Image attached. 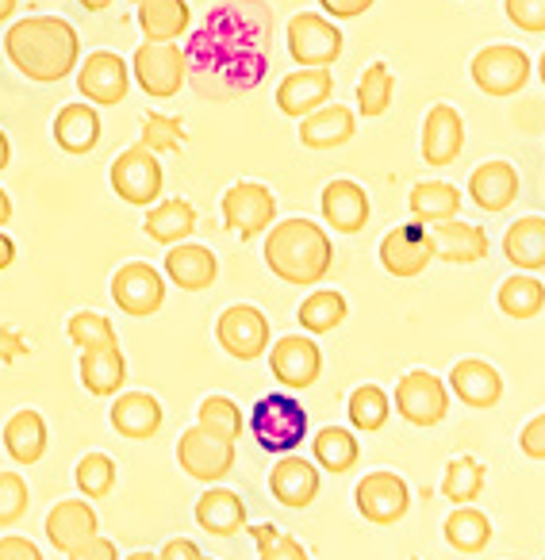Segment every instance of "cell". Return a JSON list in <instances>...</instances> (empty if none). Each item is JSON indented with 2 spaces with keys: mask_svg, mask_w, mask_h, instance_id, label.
<instances>
[{
  "mask_svg": "<svg viewBox=\"0 0 545 560\" xmlns=\"http://www.w3.org/2000/svg\"><path fill=\"white\" fill-rule=\"evenodd\" d=\"M503 12L519 32H545V0H503Z\"/></svg>",
  "mask_w": 545,
  "mask_h": 560,
  "instance_id": "obj_49",
  "label": "cell"
},
{
  "mask_svg": "<svg viewBox=\"0 0 545 560\" xmlns=\"http://www.w3.org/2000/svg\"><path fill=\"white\" fill-rule=\"evenodd\" d=\"M78 89L93 108H112V104H124V96L131 93V70L112 50H93L78 66Z\"/></svg>",
  "mask_w": 545,
  "mask_h": 560,
  "instance_id": "obj_14",
  "label": "cell"
},
{
  "mask_svg": "<svg viewBox=\"0 0 545 560\" xmlns=\"http://www.w3.org/2000/svg\"><path fill=\"white\" fill-rule=\"evenodd\" d=\"M0 560H43V552H39V545L27 541V537L9 534V537H0Z\"/></svg>",
  "mask_w": 545,
  "mask_h": 560,
  "instance_id": "obj_51",
  "label": "cell"
},
{
  "mask_svg": "<svg viewBox=\"0 0 545 560\" xmlns=\"http://www.w3.org/2000/svg\"><path fill=\"white\" fill-rule=\"evenodd\" d=\"M445 534V545L457 552H480L484 545L491 541V522L484 511H476V506H457V511L445 518L442 526Z\"/></svg>",
  "mask_w": 545,
  "mask_h": 560,
  "instance_id": "obj_39",
  "label": "cell"
},
{
  "mask_svg": "<svg viewBox=\"0 0 545 560\" xmlns=\"http://www.w3.org/2000/svg\"><path fill=\"white\" fill-rule=\"evenodd\" d=\"M139 27L150 43H177L193 24L188 0H139Z\"/></svg>",
  "mask_w": 545,
  "mask_h": 560,
  "instance_id": "obj_32",
  "label": "cell"
},
{
  "mask_svg": "<svg viewBox=\"0 0 545 560\" xmlns=\"http://www.w3.org/2000/svg\"><path fill=\"white\" fill-rule=\"evenodd\" d=\"M468 196L480 211H503L519 200V170L511 162H484L468 177Z\"/></svg>",
  "mask_w": 545,
  "mask_h": 560,
  "instance_id": "obj_27",
  "label": "cell"
},
{
  "mask_svg": "<svg viewBox=\"0 0 545 560\" xmlns=\"http://www.w3.org/2000/svg\"><path fill=\"white\" fill-rule=\"evenodd\" d=\"M265 265L272 277H281L285 284H300L312 289L335 265V242L312 219H281L265 234Z\"/></svg>",
  "mask_w": 545,
  "mask_h": 560,
  "instance_id": "obj_2",
  "label": "cell"
},
{
  "mask_svg": "<svg viewBox=\"0 0 545 560\" xmlns=\"http://www.w3.org/2000/svg\"><path fill=\"white\" fill-rule=\"evenodd\" d=\"M484 483H488V468L480 465L476 457H453L450 465H445V476H442V495L450 499V503H476L484 491Z\"/></svg>",
  "mask_w": 545,
  "mask_h": 560,
  "instance_id": "obj_40",
  "label": "cell"
},
{
  "mask_svg": "<svg viewBox=\"0 0 545 560\" xmlns=\"http://www.w3.org/2000/svg\"><path fill=\"white\" fill-rule=\"evenodd\" d=\"M135 4H139V0H135Z\"/></svg>",
  "mask_w": 545,
  "mask_h": 560,
  "instance_id": "obj_63",
  "label": "cell"
},
{
  "mask_svg": "<svg viewBox=\"0 0 545 560\" xmlns=\"http://www.w3.org/2000/svg\"><path fill=\"white\" fill-rule=\"evenodd\" d=\"M323 12H327L331 20H358L366 16L369 9H373L376 0H320Z\"/></svg>",
  "mask_w": 545,
  "mask_h": 560,
  "instance_id": "obj_53",
  "label": "cell"
},
{
  "mask_svg": "<svg viewBox=\"0 0 545 560\" xmlns=\"http://www.w3.org/2000/svg\"><path fill=\"white\" fill-rule=\"evenodd\" d=\"M430 242H434V257L450 265H476L488 257V231L476 223H461V219H445V223L430 226Z\"/></svg>",
  "mask_w": 545,
  "mask_h": 560,
  "instance_id": "obj_24",
  "label": "cell"
},
{
  "mask_svg": "<svg viewBox=\"0 0 545 560\" xmlns=\"http://www.w3.org/2000/svg\"><path fill=\"white\" fill-rule=\"evenodd\" d=\"M108 180H112V192H116L124 203H135V208H154V203L162 200L165 173H162V162H158L154 150L127 147L124 154L112 162Z\"/></svg>",
  "mask_w": 545,
  "mask_h": 560,
  "instance_id": "obj_5",
  "label": "cell"
},
{
  "mask_svg": "<svg viewBox=\"0 0 545 560\" xmlns=\"http://www.w3.org/2000/svg\"><path fill=\"white\" fill-rule=\"evenodd\" d=\"M78 376L85 384L89 396H119V388L127 384V358L119 346H104V350H85L81 353Z\"/></svg>",
  "mask_w": 545,
  "mask_h": 560,
  "instance_id": "obj_29",
  "label": "cell"
},
{
  "mask_svg": "<svg viewBox=\"0 0 545 560\" xmlns=\"http://www.w3.org/2000/svg\"><path fill=\"white\" fill-rule=\"evenodd\" d=\"M503 254H507V261L522 272L545 269V219L542 215L514 219L503 234Z\"/></svg>",
  "mask_w": 545,
  "mask_h": 560,
  "instance_id": "obj_33",
  "label": "cell"
},
{
  "mask_svg": "<svg viewBox=\"0 0 545 560\" xmlns=\"http://www.w3.org/2000/svg\"><path fill=\"white\" fill-rule=\"evenodd\" d=\"M519 450L526 453L530 460H545V411L534 415V419H530L526 427H522Z\"/></svg>",
  "mask_w": 545,
  "mask_h": 560,
  "instance_id": "obj_50",
  "label": "cell"
},
{
  "mask_svg": "<svg viewBox=\"0 0 545 560\" xmlns=\"http://www.w3.org/2000/svg\"><path fill=\"white\" fill-rule=\"evenodd\" d=\"M16 9H20V0H0V24L16 16Z\"/></svg>",
  "mask_w": 545,
  "mask_h": 560,
  "instance_id": "obj_58",
  "label": "cell"
},
{
  "mask_svg": "<svg viewBox=\"0 0 545 560\" xmlns=\"http://www.w3.org/2000/svg\"><path fill=\"white\" fill-rule=\"evenodd\" d=\"M116 460L108 457V453H85V457L78 460V468H73V480H78V491L93 503V499H104L112 495V488H116Z\"/></svg>",
  "mask_w": 545,
  "mask_h": 560,
  "instance_id": "obj_43",
  "label": "cell"
},
{
  "mask_svg": "<svg viewBox=\"0 0 545 560\" xmlns=\"http://www.w3.org/2000/svg\"><path fill=\"white\" fill-rule=\"evenodd\" d=\"M219 208H223L227 231L242 234V238H257V234L269 231L272 219H277V196H272V188H265L262 180H239V185H231L223 192Z\"/></svg>",
  "mask_w": 545,
  "mask_h": 560,
  "instance_id": "obj_9",
  "label": "cell"
},
{
  "mask_svg": "<svg viewBox=\"0 0 545 560\" xmlns=\"http://www.w3.org/2000/svg\"><path fill=\"white\" fill-rule=\"evenodd\" d=\"M47 541L55 545L58 552L70 557L78 545H85L89 537L101 534V518H96L93 503L89 499H62V503L50 506L47 514Z\"/></svg>",
  "mask_w": 545,
  "mask_h": 560,
  "instance_id": "obj_19",
  "label": "cell"
},
{
  "mask_svg": "<svg viewBox=\"0 0 545 560\" xmlns=\"http://www.w3.org/2000/svg\"><path fill=\"white\" fill-rule=\"evenodd\" d=\"M177 465L185 468L193 480L200 483H219L234 468V442L211 434L204 427H188L177 438Z\"/></svg>",
  "mask_w": 545,
  "mask_h": 560,
  "instance_id": "obj_11",
  "label": "cell"
},
{
  "mask_svg": "<svg viewBox=\"0 0 545 560\" xmlns=\"http://www.w3.org/2000/svg\"><path fill=\"white\" fill-rule=\"evenodd\" d=\"M269 491L277 503L292 506V511H304L320 495V468L312 460L297 457V453H285L269 472Z\"/></svg>",
  "mask_w": 545,
  "mask_h": 560,
  "instance_id": "obj_22",
  "label": "cell"
},
{
  "mask_svg": "<svg viewBox=\"0 0 545 560\" xmlns=\"http://www.w3.org/2000/svg\"><path fill=\"white\" fill-rule=\"evenodd\" d=\"M112 300L131 319H150L165 304V277L147 261H127L112 277Z\"/></svg>",
  "mask_w": 545,
  "mask_h": 560,
  "instance_id": "obj_12",
  "label": "cell"
},
{
  "mask_svg": "<svg viewBox=\"0 0 545 560\" xmlns=\"http://www.w3.org/2000/svg\"><path fill=\"white\" fill-rule=\"evenodd\" d=\"M331 93H335V78L331 70H292L289 78H281L277 85V108L292 119H304L312 112H320L323 104H331Z\"/></svg>",
  "mask_w": 545,
  "mask_h": 560,
  "instance_id": "obj_20",
  "label": "cell"
},
{
  "mask_svg": "<svg viewBox=\"0 0 545 560\" xmlns=\"http://www.w3.org/2000/svg\"><path fill=\"white\" fill-rule=\"evenodd\" d=\"M70 560H119V549L116 541H108V537H89L85 545H78V549L70 552Z\"/></svg>",
  "mask_w": 545,
  "mask_h": 560,
  "instance_id": "obj_52",
  "label": "cell"
},
{
  "mask_svg": "<svg viewBox=\"0 0 545 560\" xmlns=\"http://www.w3.org/2000/svg\"><path fill=\"white\" fill-rule=\"evenodd\" d=\"M537 78H542V85H545V50H542V62H537Z\"/></svg>",
  "mask_w": 545,
  "mask_h": 560,
  "instance_id": "obj_61",
  "label": "cell"
},
{
  "mask_svg": "<svg viewBox=\"0 0 545 560\" xmlns=\"http://www.w3.org/2000/svg\"><path fill=\"white\" fill-rule=\"evenodd\" d=\"M323 223L338 234H358L369 223V192L350 177H335L320 196Z\"/></svg>",
  "mask_w": 545,
  "mask_h": 560,
  "instance_id": "obj_18",
  "label": "cell"
},
{
  "mask_svg": "<svg viewBox=\"0 0 545 560\" xmlns=\"http://www.w3.org/2000/svg\"><path fill=\"white\" fill-rule=\"evenodd\" d=\"M185 127H181L177 116H162V112H150L147 119H142V139L139 147L154 150V154H162V150H181L185 147Z\"/></svg>",
  "mask_w": 545,
  "mask_h": 560,
  "instance_id": "obj_47",
  "label": "cell"
},
{
  "mask_svg": "<svg viewBox=\"0 0 545 560\" xmlns=\"http://www.w3.org/2000/svg\"><path fill=\"white\" fill-rule=\"evenodd\" d=\"M312 457L320 468H327V472L338 476V472H350V468L358 465L361 445L346 427H323L320 434L312 438Z\"/></svg>",
  "mask_w": 545,
  "mask_h": 560,
  "instance_id": "obj_38",
  "label": "cell"
},
{
  "mask_svg": "<svg viewBox=\"0 0 545 560\" xmlns=\"http://www.w3.org/2000/svg\"><path fill=\"white\" fill-rule=\"evenodd\" d=\"M12 261H16V242L0 231V269H9Z\"/></svg>",
  "mask_w": 545,
  "mask_h": 560,
  "instance_id": "obj_55",
  "label": "cell"
},
{
  "mask_svg": "<svg viewBox=\"0 0 545 560\" xmlns=\"http://www.w3.org/2000/svg\"><path fill=\"white\" fill-rule=\"evenodd\" d=\"M127 560H158V552H131Z\"/></svg>",
  "mask_w": 545,
  "mask_h": 560,
  "instance_id": "obj_60",
  "label": "cell"
},
{
  "mask_svg": "<svg viewBox=\"0 0 545 560\" xmlns=\"http://www.w3.org/2000/svg\"><path fill=\"white\" fill-rule=\"evenodd\" d=\"M200 545L188 541V537H173V541L162 545V552H158V560H200Z\"/></svg>",
  "mask_w": 545,
  "mask_h": 560,
  "instance_id": "obj_54",
  "label": "cell"
},
{
  "mask_svg": "<svg viewBox=\"0 0 545 560\" xmlns=\"http://www.w3.org/2000/svg\"><path fill=\"white\" fill-rule=\"evenodd\" d=\"M200 560H211V557H200Z\"/></svg>",
  "mask_w": 545,
  "mask_h": 560,
  "instance_id": "obj_62",
  "label": "cell"
},
{
  "mask_svg": "<svg viewBox=\"0 0 545 560\" xmlns=\"http://www.w3.org/2000/svg\"><path fill=\"white\" fill-rule=\"evenodd\" d=\"M9 219H12V196L0 188V226L9 223Z\"/></svg>",
  "mask_w": 545,
  "mask_h": 560,
  "instance_id": "obj_57",
  "label": "cell"
},
{
  "mask_svg": "<svg viewBox=\"0 0 545 560\" xmlns=\"http://www.w3.org/2000/svg\"><path fill=\"white\" fill-rule=\"evenodd\" d=\"M396 101V78L384 62H373L361 70V81H358V108L366 119H376L392 108Z\"/></svg>",
  "mask_w": 545,
  "mask_h": 560,
  "instance_id": "obj_42",
  "label": "cell"
},
{
  "mask_svg": "<svg viewBox=\"0 0 545 560\" xmlns=\"http://www.w3.org/2000/svg\"><path fill=\"white\" fill-rule=\"evenodd\" d=\"M162 404L150 392H119L116 404L108 411V422L119 438H131V442H150V438L162 430Z\"/></svg>",
  "mask_w": 545,
  "mask_h": 560,
  "instance_id": "obj_23",
  "label": "cell"
},
{
  "mask_svg": "<svg viewBox=\"0 0 545 560\" xmlns=\"http://www.w3.org/2000/svg\"><path fill=\"white\" fill-rule=\"evenodd\" d=\"M4 450L16 465H39L47 453V419L35 407L16 411L4 422Z\"/></svg>",
  "mask_w": 545,
  "mask_h": 560,
  "instance_id": "obj_31",
  "label": "cell"
},
{
  "mask_svg": "<svg viewBox=\"0 0 545 560\" xmlns=\"http://www.w3.org/2000/svg\"><path fill=\"white\" fill-rule=\"evenodd\" d=\"M9 162H12V142H9V135L0 131V173L9 170Z\"/></svg>",
  "mask_w": 545,
  "mask_h": 560,
  "instance_id": "obj_56",
  "label": "cell"
},
{
  "mask_svg": "<svg viewBox=\"0 0 545 560\" xmlns=\"http://www.w3.org/2000/svg\"><path fill=\"white\" fill-rule=\"evenodd\" d=\"M50 131H55V142L66 154H89V150H96V142H101V112L89 101L66 104L55 116Z\"/></svg>",
  "mask_w": 545,
  "mask_h": 560,
  "instance_id": "obj_30",
  "label": "cell"
},
{
  "mask_svg": "<svg viewBox=\"0 0 545 560\" xmlns=\"http://www.w3.org/2000/svg\"><path fill=\"white\" fill-rule=\"evenodd\" d=\"M430 261H434V242H430V231L422 223L392 226L381 238V265L392 277L411 280V277H419Z\"/></svg>",
  "mask_w": 545,
  "mask_h": 560,
  "instance_id": "obj_16",
  "label": "cell"
},
{
  "mask_svg": "<svg viewBox=\"0 0 545 560\" xmlns=\"http://www.w3.org/2000/svg\"><path fill=\"white\" fill-rule=\"evenodd\" d=\"M496 304L507 319H534L545 307V284L534 272H514V277H507L503 284H499Z\"/></svg>",
  "mask_w": 545,
  "mask_h": 560,
  "instance_id": "obj_36",
  "label": "cell"
},
{
  "mask_svg": "<svg viewBox=\"0 0 545 560\" xmlns=\"http://www.w3.org/2000/svg\"><path fill=\"white\" fill-rule=\"evenodd\" d=\"M407 208H411L415 223L434 226V223H445V219H457L461 192L450 180H419V185L411 188V196H407Z\"/></svg>",
  "mask_w": 545,
  "mask_h": 560,
  "instance_id": "obj_35",
  "label": "cell"
},
{
  "mask_svg": "<svg viewBox=\"0 0 545 560\" xmlns=\"http://www.w3.org/2000/svg\"><path fill=\"white\" fill-rule=\"evenodd\" d=\"M9 62L35 85H58L81 66V39L62 16H24L4 35Z\"/></svg>",
  "mask_w": 545,
  "mask_h": 560,
  "instance_id": "obj_1",
  "label": "cell"
},
{
  "mask_svg": "<svg viewBox=\"0 0 545 560\" xmlns=\"http://www.w3.org/2000/svg\"><path fill=\"white\" fill-rule=\"evenodd\" d=\"M142 231L147 238L162 242V246H177V242H188L196 231V208L188 200H158L154 208H147V219H142Z\"/></svg>",
  "mask_w": 545,
  "mask_h": 560,
  "instance_id": "obj_34",
  "label": "cell"
},
{
  "mask_svg": "<svg viewBox=\"0 0 545 560\" xmlns=\"http://www.w3.org/2000/svg\"><path fill=\"white\" fill-rule=\"evenodd\" d=\"M346 411H350L353 430H361V434H376V430H384V422H389L392 399L381 384H361V388L350 392Z\"/></svg>",
  "mask_w": 545,
  "mask_h": 560,
  "instance_id": "obj_41",
  "label": "cell"
},
{
  "mask_svg": "<svg viewBox=\"0 0 545 560\" xmlns=\"http://www.w3.org/2000/svg\"><path fill=\"white\" fill-rule=\"evenodd\" d=\"M343 27L323 12H300L289 20V55L304 70H331L343 58Z\"/></svg>",
  "mask_w": 545,
  "mask_h": 560,
  "instance_id": "obj_4",
  "label": "cell"
},
{
  "mask_svg": "<svg viewBox=\"0 0 545 560\" xmlns=\"http://www.w3.org/2000/svg\"><path fill=\"white\" fill-rule=\"evenodd\" d=\"M66 335H70V342L78 346L81 353H85V350H104V346H119L116 327H112V319H108V315H101V312L70 315V323H66Z\"/></svg>",
  "mask_w": 545,
  "mask_h": 560,
  "instance_id": "obj_44",
  "label": "cell"
},
{
  "mask_svg": "<svg viewBox=\"0 0 545 560\" xmlns=\"http://www.w3.org/2000/svg\"><path fill=\"white\" fill-rule=\"evenodd\" d=\"M108 4H112V0H81V9H85V12H104Z\"/></svg>",
  "mask_w": 545,
  "mask_h": 560,
  "instance_id": "obj_59",
  "label": "cell"
},
{
  "mask_svg": "<svg viewBox=\"0 0 545 560\" xmlns=\"http://www.w3.org/2000/svg\"><path fill=\"white\" fill-rule=\"evenodd\" d=\"M32 506V491L20 472H0V526H16Z\"/></svg>",
  "mask_w": 545,
  "mask_h": 560,
  "instance_id": "obj_48",
  "label": "cell"
},
{
  "mask_svg": "<svg viewBox=\"0 0 545 560\" xmlns=\"http://www.w3.org/2000/svg\"><path fill=\"white\" fill-rule=\"evenodd\" d=\"M250 534H254V541H257V560H312L297 537L281 534L272 522H262V526H254Z\"/></svg>",
  "mask_w": 545,
  "mask_h": 560,
  "instance_id": "obj_46",
  "label": "cell"
},
{
  "mask_svg": "<svg viewBox=\"0 0 545 560\" xmlns=\"http://www.w3.org/2000/svg\"><path fill=\"white\" fill-rule=\"evenodd\" d=\"M346 315H350V304H346L343 292H338V289H320V292H312L304 304H300L297 319H300V327H304L308 335H331V330L343 327Z\"/></svg>",
  "mask_w": 545,
  "mask_h": 560,
  "instance_id": "obj_37",
  "label": "cell"
},
{
  "mask_svg": "<svg viewBox=\"0 0 545 560\" xmlns=\"http://www.w3.org/2000/svg\"><path fill=\"white\" fill-rule=\"evenodd\" d=\"M216 338L234 361H257L269 350V319L254 304H234L216 319Z\"/></svg>",
  "mask_w": 545,
  "mask_h": 560,
  "instance_id": "obj_13",
  "label": "cell"
},
{
  "mask_svg": "<svg viewBox=\"0 0 545 560\" xmlns=\"http://www.w3.org/2000/svg\"><path fill=\"white\" fill-rule=\"evenodd\" d=\"M269 369L272 376L292 392H304L320 381L323 373V353L315 346L312 335H285L272 342L269 350Z\"/></svg>",
  "mask_w": 545,
  "mask_h": 560,
  "instance_id": "obj_15",
  "label": "cell"
},
{
  "mask_svg": "<svg viewBox=\"0 0 545 560\" xmlns=\"http://www.w3.org/2000/svg\"><path fill=\"white\" fill-rule=\"evenodd\" d=\"M353 506L366 522L373 526H396L407 511H411V488L399 472H389V468H376V472H366L353 488Z\"/></svg>",
  "mask_w": 545,
  "mask_h": 560,
  "instance_id": "obj_7",
  "label": "cell"
},
{
  "mask_svg": "<svg viewBox=\"0 0 545 560\" xmlns=\"http://www.w3.org/2000/svg\"><path fill=\"white\" fill-rule=\"evenodd\" d=\"M358 135V116L346 104H323L320 112L300 119V142L308 150H335Z\"/></svg>",
  "mask_w": 545,
  "mask_h": 560,
  "instance_id": "obj_26",
  "label": "cell"
},
{
  "mask_svg": "<svg viewBox=\"0 0 545 560\" xmlns=\"http://www.w3.org/2000/svg\"><path fill=\"white\" fill-rule=\"evenodd\" d=\"M473 73V85L488 96H514L526 89L530 81V55L511 43H496V47H484L480 55L468 66Z\"/></svg>",
  "mask_w": 545,
  "mask_h": 560,
  "instance_id": "obj_8",
  "label": "cell"
},
{
  "mask_svg": "<svg viewBox=\"0 0 545 560\" xmlns=\"http://www.w3.org/2000/svg\"><path fill=\"white\" fill-rule=\"evenodd\" d=\"M196 526H200L204 534L234 537L246 526V503H242V495H234L231 488H216V483H211V488L196 499Z\"/></svg>",
  "mask_w": 545,
  "mask_h": 560,
  "instance_id": "obj_28",
  "label": "cell"
},
{
  "mask_svg": "<svg viewBox=\"0 0 545 560\" xmlns=\"http://www.w3.org/2000/svg\"><path fill=\"white\" fill-rule=\"evenodd\" d=\"M250 434L262 445L265 453H297L308 438V411L300 399L285 396V392H272L262 396L250 411Z\"/></svg>",
  "mask_w": 545,
  "mask_h": 560,
  "instance_id": "obj_3",
  "label": "cell"
},
{
  "mask_svg": "<svg viewBox=\"0 0 545 560\" xmlns=\"http://www.w3.org/2000/svg\"><path fill=\"white\" fill-rule=\"evenodd\" d=\"M165 277H170L181 292H204L216 284L219 261L200 242H177V246H170V254H165Z\"/></svg>",
  "mask_w": 545,
  "mask_h": 560,
  "instance_id": "obj_25",
  "label": "cell"
},
{
  "mask_svg": "<svg viewBox=\"0 0 545 560\" xmlns=\"http://www.w3.org/2000/svg\"><path fill=\"white\" fill-rule=\"evenodd\" d=\"M185 73H188V62H185V55H181L177 43L142 39V47L135 50V58H131L135 85H139L147 96H154V101L177 96L181 85H185Z\"/></svg>",
  "mask_w": 545,
  "mask_h": 560,
  "instance_id": "obj_6",
  "label": "cell"
},
{
  "mask_svg": "<svg viewBox=\"0 0 545 560\" xmlns=\"http://www.w3.org/2000/svg\"><path fill=\"white\" fill-rule=\"evenodd\" d=\"M396 411L411 427H438L450 415V384L427 369H411L396 384Z\"/></svg>",
  "mask_w": 545,
  "mask_h": 560,
  "instance_id": "obj_10",
  "label": "cell"
},
{
  "mask_svg": "<svg viewBox=\"0 0 545 560\" xmlns=\"http://www.w3.org/2000/svg\"><path fill=\"white\" fill-rule=\"evenodd\" d=\"M196 427L211 430V434L227 438V442H239V434H242V407L234 404L231 396H208V399H200Z\"/></svg>",
  "mask_w": 545,
  "mask_h": 560,
  "instance_id": "obj_45",
  "label": "cell"
},
{
  "mask_svg": "<svg viewBox=\"0 0 545 560\" xmlns=\"http://www.w3.org/2000/svg\"><path fill=\"white\" fill-rule=\"evenodd\" d=\"M422 162L434 165V170H445L461 158L465 150V119L453 104H434L422 119Z\"/></svg>",
  "mask_w": 545,
  "mask_h": 560,
  "instance_id": "obj_17",
  "label": "cell"
},
{
  "mask_svg": "<svg viewBox=\"0 0 545 560\" xmlns=\"http://www.w3.org/2000/svg\"><path fill=\"white\" fill-rule=\"evenodd\" d=\"M450 392L473 411H488L503 399V376L496 365L480 358H465L450 369Z\"/></svg>",
  "mask_w": 545,
  "mask_h": 560,
  "instance_id": "obj_21",
  "label": "cell"
}]
</instances>
